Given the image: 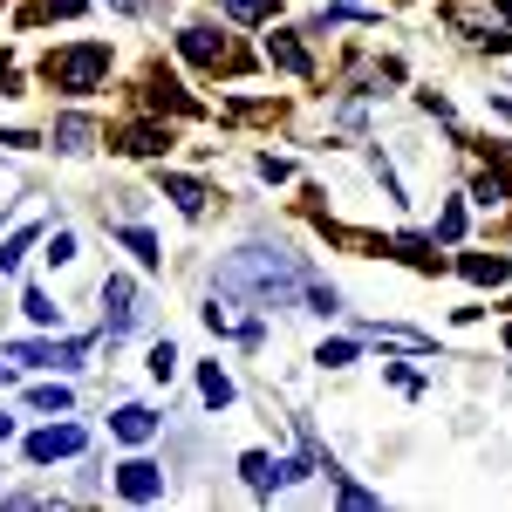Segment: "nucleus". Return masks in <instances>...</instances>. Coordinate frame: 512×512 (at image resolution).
I'll use <instances>...</instances> for the list:
<instances>
[{
  "mask_svg": "<svg viewBox=\"0 0 512 512\" xmlns=\"http://www.w3.org/2000/svg\"><path fill=\"white\" fill-rule=\"evenodd\" d=\"M478 205H499V198H506V178H499V171H492V178H478Z\"/></svg>",
  "mask_w": 512,
  "mask_h": 512,
  "instance_id": "24",
  "label": "nucleus"
},
{
  "mask_svg": "<svg viewBox=\"0 0 512 512\" xmlns=\"http://www.w3.org/2000/svg\"><path fill=\"white\" fill-rule=\"evenodd\" d=\"M492 110H499V117H512V96H499V103H492Z\"/></svg>",
  "mask_w": 512,
  "mask_h": 512,
  "instance_id": "31",
  "label": "nucleus"
},
{
  "mask_svg": "<svg viewBox=\"0 0 512 512\" xmlns=\"http://www.w3.org/2000/svg\"><path fill=\"white\" fill-rule=\"evenodd\" d=\"M458 267H465V280H478V287H499V280H506V253H465Z\"/></svg>",
  "mask_w": 512,
  "mask_h": 512,
  "instance_id": "14",
  "label": "nucleus"
},
{
  "mask_svg": "<svg viewBox=\"0 0 512 512\" xmlns=\"http://www.w3.org/2000/svg\"><path fill=\"white\" fill-rule=\"evenodd\" d=\"M362 342H390V349H431V335H417V328H383V321H362Z\"/></svg>",
  "mask_w": 512,
  "mask_h": 512,
  "instance_id": "13",
  "label": "nucleus"
},
{
  "mask_svg": "<svg viewBox=\"0 0 512 512\" xmlns=\"http://www.w3.org/2000/svg\"><path fill=\"white\" fill-rule=\"evenodd\" d=\"M260 178H267V185H280V178H294V164H287V158H260Z\"/></svg>",
  "mask_w": 512,
  "mask_h": 512,
  "instance_id": "27",
  "label": "nucleus"
},
{
  "mask_svg": "<svg viewBox=\"0 0 512 512\" xmlns=\"http://www.w3.org/2000/svg\"><path fill=\"white\" fill-rule=\"evenodd\" d=\"M110 7H123V14H144V0H110Z\"/></svg>",
  "mask_w": 512,
  "mask_h": 512,
  "instance_id": "29",
  "label": "nucleus"
},
{
  "mask_svg": "<svg viewBox=\"0 0 512 512\" xmlns=\"http://www.w3.org/2000/svg\"><path fill=\"white\" fill-rule=\"evenodd\" d=\"M110 431H117L123 444H144V437L158 431V417H151V410H144V403H123L117 417H110Z\"/></svg>",
  "mask_w": 512,
  "mask_h": 512,
  "instance_id": "11",
  "label": "nucleus"
},
{
  "mask_svg": "<svg viewBox=\"0 0 512 512\" xmlns=\"http://www.w3.org/2000/svg\"><path fill=\"white\" fill-rule=\"evenodd\" d=\"M506 342H512V328H506Z\"/></svg>",
  "mask_w": 512,
  "mask_h": 512,
  "instance_id": "32",
  "label": "nucleus"
},
{
  "mask_svg": "<svg viewBox=\"0 0 512 512\" xmlns=\"http://www.w3.org/2000/svg\"><path fill=\"white\" fill-rule=\"evenodd\" d=\"M7 362H28V369H82L89 342H7Z\"/></svg>",
  "mask_w": 512,
  "mask_h": 512,
  "instance_id": "5",
  "label": "nucleus"
},
{
  "mask_svg": "<svg viewBox=\"0 0 512 512\" xmlns=\"http://www.w3.org/2000/svg\"><path fill=\"white\" fill-rule=\"evenodd\" d=\"M103 76H110V41H76L41 62V82L62 96H89V89H103Z\"/></svg>",
  "mask_w": 512,
  "mask_h": 512,
  "instance_id": "2",
  "label": "nucleus"
},
{
  "mask_svg": "<svg viewBox=\"0 0 512 512\" xmlns=\"http://www.w3.org/2000/svg\"><path fill=\"white\" fill-rule=\"evenodd\" d=\"M117 492L130 499V506H151V499H164V472L151 465V458H123L117 465Z\"/></svg>",
  "mask_w": 512,
  "mask_h": 512,
  "instance_id": "8",
  "label": "nucleus"
},
{
  "mask_svg": "<svg viewBox=\"0 0 512 512\" xmlns=\"http://www.w3.org/2000/svg\"><path fill=\"white\" fill-rule=\"evenodd\" d=\"M315 362H328V369H342V362H355V342H321Z\"/></svg>",
  "mask_w": 512,
  "mask_h": 512,
  "instance_id": "23",
  "label": "nucleus"
},
{
  "mask_svg": "<svg viewBox=\"0 0 512 512\" xmlns=\"http://www.w3.org/2000/svg\"><path fill=\"white\" fill-rule=\"evenodd\" d=\"M171 369H178V349H171V342H158V349H151V376H158V383H171Z\"/></svg>",
  "mask_w": 512,
  "mask_h": 512,
  "instance_id": "22",
  "label": "nucleus"
},
{
  "mask_svg": "<svg viewBox=\"0 0 512 512\" xmlns=\"http://www.w3.org/2000/svg\"><path fill=\"white\" fill-rule=\"evenodd\" d=\"M110 144L130 151V158H164V151H171V123H123Z\"/></svg>",
  "mask_w": 512,
  "mask_h": 512,
  "instance_id": "9",
  "label": "nucleus"
},
{
  "mask_svg": "<svg viewBox=\"0 0 512 512\" xmlns=\"http://www.w3.org/2000/svg\"><path fill=\"white\" fill-rule=\"evenodd\" d=\"M390 383H396V390H410V396L424 390V376H417V369H403V362H390Z\"/></svg>",
  "mask_w": 512,
  "mask_h": 512,
  "instance_id": "26",
  "label": "nucleus"
},
{
  "mask_svg": "<svg viewBox=\"0 0 512 512\" xmlns=\"http://www.w3.org/2000/svg\"><path fill=\"white\" fill-rule=\"evenodd\" d=\"M444 14H451L458 35L492 41V48H512V7H506V0H451Z\"/></svg>",
  "mask_w": 512,
  "mask_h": 512,
  "instance_id": "3",
  "label": "nucleus"
},
{
  "mask_svg": "<svg viewBox=\"0 0 512 512\" xmlns=\"http://www.w3.org/2000/svg\"><path fill=\"white\" fill-rule=\"evenodd\" d=\"M198 390H205L212 410H226V403H233V376H226L219 362H205V369H198Z\"/></svg>",
  "mask_w": 512,
  "mask_h": 512,
  "instance_id": "16",
  "label": "nucleus"
},
{
  "mask_svg": "<svg viewBox=\"0 0 512 512\" xmlns=\"http://www.w3.org/2000/svg\"><path fill=\"white\" fill-rule=\"evenodd\" d=\"M137 315H144V308H137V280L110 274L103 280V328H110V342H123V335L137 328Z\"/></svg>",
  "mask_w": 512,
  "mask_h": 512,
  "instance_id": "6",
  "label": "nucleus"
},
{
  "mask_svg": "<svg viewBox=\"0 0 512 512\" xmlns=\"http://www.w3.org/2000/svg\"><path fill=\"white\" fill-rule=\"evenodd\" d=\"M82 444H89V431H82V424H48V431L28 437V465H55V458H76Z\"/></svg>",
  "mask_w": 512,
  "mask_h": 512,
  "instance_id": "7",
  "label": "nucleus"
},
{
  "mask_svg": "<svg viewBox=\"0 0 512 512\" xmlns=\"http://www.w3.org/2000/svg\"><path fill=\"white\" fill-rule=\"evenodd\" d=\"M280 0H226V21H274Z\"/></svg>",
  "mask_w": 512,
  "mask_h": 512,
  "instance_id": "18",
  "label": "nucleus"
},
{
  "mask_svg": "<svg viewBox=\"0 0 512 512\" xmlns=\"http://www.w3.org/2000/svg\"><path fill=\"white\" fill-rule=\"evenodd\" d=\"M21 308H28V315H35V321H55V301H48L41 287H28V301H21Z\"/></svg>",
  "mask_w": 512,
  "mask_h": 512,
  "instance_id": "25",
  "label": "nucleus"
},
{
  "mask_svg": "<svg viewBox=\"0 0 512 512\" xmlns=\"http://www.w3.org/2000/svg\"><path fill=\"white\" fill-rule=\"evenodd\" d=\"M28 246H35V226H21V233H14V239H7V246H0V274H14Z\"/></svg>",
  "mask_w": 512,
  "mask_h": 512,
  "instance_id": "20",
  "label": "nucleus"
},
{
  "mask_svg": "<svg viewBox=\"0 0 512 512\" xmlns=\"http://www.w3.org/2000/svg\"><path fill=\"white\" fill-rule=\"evenodd\" d=\"M267 62H274V69H287V76H315L308 48H301L294 35H267Z\"/></svg>",
  "mask_w": 512,
  "mask_h": 512,
  "instance_id": "10",
  "label": "nucleus"
},
{
  "mask_svg": "<svg viewBox=\"0 0 512 512\" xmlns=\"http://www.w3.org/2000/svg\"><path fill=\"white\" fill-rule=\"evenodd\" d=\"M178 48L192 55L198 69H212V76H219V69H226V76H239V69H246V55H239L219 28H185V35H178Z\"/></svg>",
  "mask_w": 512,
  "mask_h": 512,
  "instance_id": "4",
  "label": "nucleus"
},
{
  "mask_svg": "<svg viewBox=\"0 0 512 512\" xmlns=\"http://www.w3.org/2000/svg\"><path fill=\"white\" fill-rule=\"evenodd\" d=\"M28 403H35V410H55V417H62V410H69V390H62V383H35V390H28Z\"/></svg>",
  "mask_w": 512,
  "mask_h": 512,
  "instance_id": "19",
  "label": "nucleus"
},
{
  "mask_svg": "<svg viewBox=\"0 0 512 512\" xmlns=\"http://www.w3.org/2000/svg\"><path fill=\"white\" fill-rule=\"evenodd\" d=\"M158 185H164V198H171L178 212H192V219L205 212V185H198V178H178V171H164Z\"/></svg>",
  "mask_w": 512,
  "mask_h": 512,
  "instance_id": "12",
  "label": "nucleus"
},
{
  "mask_svg": "<svg viewBox=\"0 0 512 512\" xmlns=\"http://www.w3.org/2000/svg\"><path fill=\"white\" fill-rule=\"evenodd\" d=\"M458 233H465V205L444 198V212H437V239H458Z\"/></svg>",
  "mask_w": 512,
  "mask_h": 512,
  "instance_id": "21",
  "label": "nucleus"
},
{
  "mask_svg": "<svg viewBox=\"0 0 512 512\" xmlns=\"http://www.w3.org/2000/svg\"><path fill=\"white\" fill-rule=\"evenodd\" d=\"M48 144H62V151H89V144H96V123H89V117H62Z\"/></svg>",
  "mask_w": 512,
  "mask_h": 512,
  "instance_id": "15",
  "label": "nucleus"
},
{
  "mask_svg": "<svg viewBox=\"0 0 512 512\" xmlns=\"http://www.w3.org/2000/svg\"><path fill=\"white\" fill-rule=\"evenodd\" d=\"M301 253H287V246H239L233 260H219V294H233L246 308H294V294H301Z\"/></svg>",
  "mask_w": 512,
  "mask_h": 512,
  "instance_id": "1",
  "label": "nucleus"
},
{
  "mask_svg": "<svg viewBox=\"0 0 512 512\" xmlns=\"http://www.w3.org/2000/svg\"><path fill=\"white\" fill-rule=\"evenodd\" d=\"M7 437H14V417H0V444H7Z\"/></svg>",
  "mask_w": 512,
  "mask_h": 512,
  "instance_id": "30",
  "label": "nucleus"
},
{
  "mask_svg": "<svg viewBox=\"0 0 512 512\" xmlns=\"http://www.w3.org/2000/svg\"><path fill=\"white\" fill-rule=\"evenodd\" d=\"M117 239L137 253V267H164V253H158V239L144 233V226H117Z\"/></svg>",
  "mask_w": 512,
  "mask_h": 512,
  "instance_id": "17",
  "label": "nucleus"
},
{
  "mask_svg": "<svg viewBox=\"0 0 512 512\" xmlns=\"http://www.w3.org/2000/svg\"><path fill=\"white\" fill-rule=\"evenodd\" d=\"M48 260H55V267H62V260H76V239L55 233V239H48Z\"/></svg>",
  "mask_w": 512,
  "mask_h": 512,
  "instance_id": "28",
  "label": "nucleus"
}]
</instances>
